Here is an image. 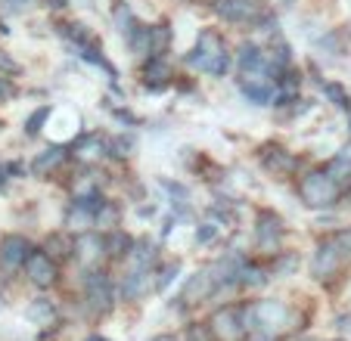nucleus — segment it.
I'll return each mask as SVG.
<instances>
[{"mask_svg":"<svg viewBox=\"0 0 351 341\" xmlns=\"http://www.w3.org/2000/svg\"><path fill=\"white\" fill-rule=\"evenodd\" d=\"M243 320H245V332L280 338L283 332L292 329V310L283 301H255L249 307H243Z\"/></svg>","mask_w":351,"mask_h":341,"instance_id":"nucleus-1","label":"nucleus"},{"mask_svg":"<svg viewBox=\"0 0 351 341\" xmlns=\"http://www.w3.org/2000/svg\"><path fill=\"white\" fill-rule=\"evenodd\" d=\"M186 62L199 72H208L215 78H224L227 68H230V53L224 47V38H221L215 28H206V31L199 34L196 47L186 53Z\"/></svg>","mask_w":351,"mask_h":341,"instance_id":"nucleus-2","label":"nucleus"},{"mask_svg":"<svg viewBox=\"0 0 351 341\" xmlns=\"http://www.w3.org/2000/svg\"><path fill=\"white\" fill-rule=\"evenodd\" d=\"M339 196H342V186H339V180L330 170H311V174L298 180V199L314 211L332 208L339 202Z\"/></svg>","mask_w":351,"mask_h":341,"instance_id":"nucleus-3","label":"nucleus"},{"mask_svg":"<svg viewBox=\"0 0 351 341\" xmlns=\"http://www.w3.org/2000/svg\"><path fill=\"white\" fill-rule=\"evenodd\" d=\"M208 329H212V335L218 341H239V338H245L243 307H221V310H215Z\"/></svg>","mask_w":351,"mask_h":341,"instance_id":"nucleus-4","label":"nucleus"},{"mask_svg":"<svg viewBox=\"0 0 351 341\" xmlns=\"http://www.w3.org/2000/svg\"><path fill=\"white\" fill-rule=\"evenodd\" d=\"M28 255H32V242L19 233H10V236L0 239V270L3 273H16L19 267H25Z\"/></svg>","mask_w":351,"mask_h":341,"instance_id":"nucleus-5","label":"nucleus"},{"mask_svg":"<svg viewBox=\"0 0 351 341\" xmlns=\"http://www.w3.org/2000/svg\"><path fill=\"white\" fill-rule=\"evenodd\" d=\"M342 261H345V255L339 251V245L332 239H324L311 257V276L314 279H332L342 270Z\"/></svg>","mask_w":351,"mask_h":341,"instance_id":"nucleus-6","label":"nucleus"},{"mask_svg":"<svg viewBox=\"0 0 351 341\" xmlns=\"http://www.w3.org/2000/svg\"><path fill=\"white\" fill-rule=\"evenodd\" d=\"M286 236V227H283V217L274 214V211H261L258 214V227H255V242H258L261 251H280V242Z\"/></svg>","mask_w":351,"mask_h":341,"instance_id":"nucleus-7","label":"nucleus"},{"mask_svg":"<svg viewBox=\"0 0 351 341\" xmlns=\"http://www.w3.org/2000/svg\"><path fill=\"white\" fill-rule=\"evenodd\" d=\"M25 276L38 289H50L56 282V261L47 255V251L32 249V255H28V261H25Z\"/></svg>","mask_w":351,"mask_h":341,"instance_id":"nucleus-8","label":"nucleus"},{"mask_svg":"<svg viewBox=\"0 0 351 341\" xmlns=\"http://www.w3.org/2000/svg\"><path fill=\"white\" fill-rule=\"evenodd\" d=\"M87 304H90L93 314H106L112 307V282H109V273L90 270V276H87Z\"/></svg>","mask_w":351,"mask_h":341,"instance_id":"nucleus-9","label":"nucleus"},{"mask_svg":"<svg viewBox=\"0 0 351 341\" xmlns=\"http://www.w3.org/2000/svg\"><path fill=\"white\" fill-rule=\"evenodd\" d=\"M215 13L227 22H258L261 0H215Z\"/></svg>","mask_w":351,"mask_h":341,"instance_id":"nucleus-10","label":"nucleus"},{"mask_svg":"<svg viewBox=\"0 0 351 341\" xmlns=\"http://www.w3.org/2000/svg\"><path fill=\"white\" fill-rule=\"evenodd\" d=\"M106 255V239L99 236V233H78L75 236V257H78L84 267H93L99 264V257Z\"/></svg>","mask_w":351,"mask_h":341,"instance_id":"nucleus-11","label":"nucleus"},{"mask_svg":"<svg viewBox=\"0 0 351 341\" xmlns=\"http://www.w3.org/2000/svg\"><path fill=\"white\" fill-rule=\"evenodd\" d=\"M218 289V282H215V276H212V267H202V270H196V273L186 279V286H184V301L186 304H196V301H206L212 292Z\"/></svg>","mask_w":351,"mask_h":341,"instance_id":"nucleus-12","label":"nucleus"},{"mask_svg":"<svg viewBox=\"0 0 351 341\" xmlns=\"http://www.w3.org/2000/svg\"><path fill=\"white\" fill-rule=\"evenodd\" d=\"M149 289H156L153 270L149 267H134L131 273L125 276V282H121V298H125V301H137V298H143Z\"/></svg>","mask_w":351,"mask_h":341,"instance_id":"nucleus-13","label":"nucleus"},{"mask_svg":"<svg viewBox=\"0 0 351 341\" xmlns=\"http://www.w3.org/2000/svg\"><path fill=\"white\" fill-rule=\"evenodd\" d=\"M171 78H174V68L165 56H149V60H146V66H143V87L146 90H153V93L162 90Z\"/></svg>","mask_w":351,"mask_h":341,"instance_id":"nucleus-14","label":"nucleus"},{"mask_svg":"<svg viewBox=\"0 0 351 341\" xmlns=\"http://www.w3.org/2000/svg\"><path fill=\"white\" fill-rule=\"evenodd\" d=\"M245 257L237 255V251H230V255H224L218 264H212V276L215 282H218V289L221 286H233V282H239V270H243Z\"/></svg>","mask_w":351,"mask_h":341,"instance_id":"nucleus-15","label":"nucleus"},{"mask_svg":"<svg viewBox=\"0 0 351 341\" xmlns=\"http://www.w3.org/2000/svg\"><path fill=\"white\" fill-rule=\"evenodd\" d=\"M66 146H50V149L38 152V158L32 162V174L34 177H50L56 168H60L62 162H66Z\"/></svg>","mask_w":351,"mask_h":341,"instance_id":"nucleus-16","label":"nucleus"},{"mask_svg":"<svg viewBox=\"0 0 351 341\" xmlns=\"http://www.w3.org/2000/svg\"><path fill=\"white\" fill-rule=\"evenodd\" d=\"M237 68H239V75H249V72L265 68V53H261V47L245 40V44L239 47V53H237Z\"/></svg>","mask_w":351,"mask_h":341,"instance_id":"nucleus-17","label":"nucleus"},{"mask_svg":"<svg viewBox=\"0 0 351 341\" xmlns=\"http://www.w3.org/2000/svg\"><path fill=\"white\" fill-rule=\"evenodd\" d=\"M72 149H75V155H81L84 162H97V158H103L109 152V143L99 137V134H87V137H81Z\"/></svg>","mask_w":351,"mask_h":341,"instance_id":"nucleus-18","label":"nucleus"},{"mask_svg":"<svg viewBox=\"0 0 351 341\" xmlns=\"http://www.w3.org/2000/svg\"><path fill=\"white\" fill-rule=\"evenodd\" d=\"M261 162H265V168L274 170V174H292V170H295V164H298L295 155H292V152H286L283 146H274V149H267Z\"/></svg>","mask_w":351,"mask_h":341,"instance_id":"nucleus-19","label":"nucleus"},{"mask_svg":"<svg viewBox=\"0 0 351 341\" xmlns=\"http://www.w3.org/2000/svg\"><path fill=\"white\" fill-rule=\"evenodd\" d=\"M66 227L72 233H87L93 227V211L84 208L78 199H72V205H69V211H66Z\"/></svg>","mask_w":351,"mask_h":341,"instance_id":"nucleus-20","label":"nucleus"},{"mask_svg":"<svg viewBox=\"0 0 351 341\" xmlns=\"http://www.w3.org/2000/svg\"><path fill=\"white\" fill-rule=\"evenodd\" d=\"M25 316L34 323V326H53L56 323V304L47 301V298H38V301L28 304Z\"/></svg>","mask_w":351,"mask_h":341,"instance_id":"nucleus-21","label":"nucleus"},{"mask_svg":"<svg viewBox=\"0 0 351 341\" xmlns=\"http://www.w3.org/2000/svg\"><path fill=\"white\" fill-rule=\"evenodd\" d=\"M156 242H149V239H134V249H131V264L134 267H153L156 264Z\"/></svg>","mask_w":351,"mask_h":341,"instance_id":"nucleus-22","label":"nucleus"},{"mask_svg":"<svg viewBox=\"0 0 351 341\" xmlns=\"http://www.w3.org/2000/svg\"><path fill=\"white\" fill-rule=\"evenodd\" d=\"M44 251L53 261H62V257H72L75 255V239H69L66 233H53V236L47 239V245H44Z\"/></svg>","mask_w":351,"mask_h":341,"instance_id":"nucleus-23","label":"nucleus"},{"mask_svg":"<svg viewBox=\"0 0 351 341\" xmlns=\"http://www.w3.org/2000/svg\"><path fill=\"white\" fill-rule=\"evenodd\" d=\"M171 47V28L162 25H149V56H165Z\"/></svg>","mask_w":351,"mask_h":341,"instance_id":"nucleus-24","label":"nucleus"},{"mask_svg":"<svg viewBox=\"0 0 351 341\" xmlns=\"http://www.w3.org/2000/svg\"><path fill=\"white\" fill-rule=\"evenodd\" d=\"M103 239H106V255L109 257H125V255H131V249H134V239L125 236L121 230H109Z\"/></svg>","mask_w":351,"mask_h":341,"instance_id":"nucleus-25","label":"nucleus"},{"mask_svg":"<svg viewBox=\"0 0 351 341\" xmlns=\"http://www.w3.org/2000/svg\"><path fill=\"white\" fill-rule=\"evenodd\" d=\"M267 282V270L258 267V264H243V270H239V286H245V289H261Z\"/></svg>","mask_w":351,"mask_h":341,"instance_id":"nucleus-26","label":"nucleus"},{"mask_svg":"<svg viewBox=\"0 0 351 341\" xmlns=\"http://www.w3.org/2000/svg\"><path fill=\"white\" fill-rule=\"evenodd\" d=\"M119 214H121L119 205H115V202H106L103 208L97 211V214H93V227H97V230H106V233L115 230V227H119Z\"/></svg>","mask_w":351,"mask_h":341,"instance_id":"nucleus-27","label":"nucleus"},{"mask_svg":"<svg viewBox=\"0 0 351 341\" xmlns=\"http://www.w3.org/2000/svg\"><path fill=\"white\" fill-rule=\"evenodd\" d=\"M326 170H330V174L339 180V184H342V180H348V177H351V146L339 152V155L332 158L330 164H326Z\"/></svg>","mask_w":351,"mask_h":341,"instance_id":"nucleus-28","label":"nucleus"},{"mask_svg":"<svg viewBox=\"0 0 351 341\" xmlns=\"http://www.w3.org/2000/svg\"><path fill=\"white\" fill-rule=\"evenodd\" d=\"M50 105H40V109H34L32 115H28V121H25V137H38L40 131H44V125H47V118H50Z\"/></svg>","mask_w":351,"mask_h":341,"instance_id":"nucleus-29","label":"nucleus"},{"mask_svg":"<svg viewBox=\"0 0 351 341\" xmlns=\"http://www.w3.org/2000/svg\"><path fill=\"white\" fill-rule=\"evenodd\" d=\"M115 25H119V31L125 34V38L137 28V19H134V13H131L128 3H119V10H115Z\"/></svg>","mask_w":351,"mask_h":341,"instance_id":"nucleus-30","label":"nucleus"},{"mask_svg":"<svg viewBox=\"0 0 351 341\" xmlns=\"http://www.w3.org/2000/svg\"><path fill=\"white\" fill-rule=\"evenodd\" d=\"M324 97H326V99H332V103H336L339 109H348V105H351L348 93H345L339 84H332V81H326V84H324Z\"/></svg>","mask_w":351,"mask_h":341,"instance_id":"nucleus-31","label":"nucleus"},{"mask_svg":"<svg viewBox=\"0 0 351 341\" xmlns=\"http://www.w3.org/2000/svg\"><path fill=\"white\" fill-rule=\"evenodd\" d=\"M178 273H180V264H178V261H174V264H165V267L159 270V279H156V289H159V292H165L168 286H171V282H174V276H178Z\"/></svg>","mask_w":351,"mask_h":341,"instance_id":"nucleus-32","label":"nucleus"},{"mask_svg":"<svg viewBox=\"0 0 351 341\" xmlns=\"http://www.w3.org/2000/svg\"><path fill=\"white\" fill-rule=\"evenodd\" d=\"M215 236H218V223L206 220V223H199L196 227V245H208Z\"/></svg>","mask_w":351,"mask_h":341,"instance_id":"nucleus-33","label":"nucleus"},{"mask_svg":"<svg viewBox=\"0 0 351 341\" xmlns=\"http://www.w3.org/2000/svg\"><path fill=\"white\" fill-rule=\"evenodd\" d=\"M131 149H134V137H115L112 143H109V152L119 155V158H128L131 155Z\"/></svg>","mask_w":351,"mask_h":341,"instance_id":"nucleus-34","label":"nucleus"},{"mask_svg":"<svg viewBox=\"0 0 351 341\" xmlns=\"http://www.w3.org/2000/svg\"><path fill=\"white\" fill-rule=\"evenodd\" d=\"M295 255H280L277 261H274V276H286L292 267H295Z\"/></svg>","mask_w":351,"mask_h":341,"instance_id":"nucleus-35","label":"nucleus"},{"mask_svg":"<svg viewBox=\"0 0 351 341\" xmlns=\"http://www.w3.org/2000/svg\"><path fill=\"white\" fill-rule=\"evenodd\" d=\"M28 7H32V0H0L3 13H25Z\"/></svg>","mask_w":351,"mask_h":341,"instance_id":"nucleus-36","label":"nucleus"},{"mask_svg":"<svg viewBox=\"0 0 351 341\" xmlns=\"http://www.w3.org/2000/svg\"><path fill=\"white\" fill-rule=\"evenodd\" d=\"M332 242H336V245H339V251H342V255L348 257V255H351V227H348V230H339L336 236H332Z\"/></svg>","mask_w":351,"mask_h":341,"instance_id":"nucleus-37","label":"nucleus"},{"mask_svg":"<svg viewBox=\"0 0 351 341\" xmlns=\"http://www.w3.org/2000/svg\"><path fill=\"white\" fill-rule=\"evenodd\" d=\"M320 50H330V53H339L342 50V40H339V31H330L326 38H320Z\"/></svg>","mask_w":351,"mask_h":341,"instance_id":"nucleus-38","label":"nucleus"},{"mask_svg":"<svg viewBox=\"0 0 351 341\" xmlns=\"http://www.w3.org/2000/svg\"><path fill=\"white\" fill-rule=\"evenodd\" d=\"M16 72H19V62H16L10 53L0 50V75H16Z\"/></svg>","mask_w":351,"mask_h":341,"instance_id":"nucleus-39","label":"nucleus"},{"mask_svg":"<svg viewBox=\"0 0 351 341\" xmlns=\"http://www.w3.org/2000/svg\"><path fill=\"white\" fill-rule=\"evenodd\" d=\"M186 338H190V341H218V338L212 335V329H208V326H193Z\"/></svg>","mask_w":351,"mask_h":341,"instance_id":"nucleus-40","label":"nucleus"},{"mask_svg":"<svg viewBox=\"0 0 351 341\" xmlns=\"http://www.w3.org/2000/svg\"><path fill=\"white\" fill-rule=\"evenodd\" d=\"M10 174H22V164H7V162H0V186H3V184H7V180H10Z\"/></svg>","mask_w":351,"mask_h":341,"instance_id":"nucleus-41","label":"nucleus"},{"mask_svg":"<svg viewBox=\"0 0 351 341\" xmlns=\"http://www.w3.org/2000/svg\"><path fill=\"white\" fill-rule=\"evenodd\" d=\"M162 186H165V190L171 192V196H178L180 202H186V196H190V192H186V186H180V184H171V180H162Z\"/></svg>","mask_w":351,"mask_h":341,"instance_id":"nucleus-42","label":"nucleus"},{"mask_svg":"<svg viewBox=\"0 0 351 341\" xmlns=\"http://www.w3.org/2000/svg\"><path fill=\"white\" fill-rule=\"evenodd\" d=\"M16 97V87L10 84L7 78H0V103H7V99H13Z\"/></svg>","mask_w":351,"mask_h":341,"instance_id":"nucleus-43","label":"nucleus"},{"mask_svg":"<svg viewBox=\"0 0 351 341\" xmlns=\"http://www.w3.org/2000/svg\"><path fill=\"white\" fill-rule=\"evenodd\" d=\"M336 326L342 329V332H351V316H345V314H342V316H336Z\"/></svg>","mask_w":351,"mask_h":341,"instance_id":"nucleus-44","label":"nucleus"},{"mask_svg":"<svg viewBox=\"0 0 351 341\" xmlns=\"http://www.w3.org/2000/svg\"><path fill=\"white\" fill-rule=\"evenodd\" d=\"M153 214H156L153 205H149V208H140V217H153Z\"/></svg>","mask_w":351,"mask_h":341,"instance_id":"nucleus-45","label":"nucleus"},{"mask_svg":"<svg viewBox=\"0 0 351 341\" xmlns=\"http://www.w3.org/2000/svg\"><path fill=\"white\" fill-rule=\"evenodd\" d=\"M153 341H174V338H171V335H156Z\"/></svg>","mask_w":351,"mask_h":341,"instance_id":"nucleus-46","label":"nucleus"},{"mask_svg":"<svg viewBox=\"0 0 351 341\" xmlns=\"http://www.w3.org/2000/svg\"><path fill=\"white\" fill-rule=\"evenodd\" d=\"M87 341H109V338H99V335H90V338H87Z\"/></svg>","mask_w":351,"mask_h":341,"instance_id":"nucleus-47","label":"nucleus"},{"mask_svg":"<svg viewBox=\"0 0 351 341\" xmlns=\"http://www.w3.org/2000/svg\"><path fill=\"white\" fill-rule=\"evenodd\" d=\"M345 112H348V131H351V105H348V109H345Z\"/></svg>","mask_w":351,"mask_h":341,"instance_id":"nucleus-48","label":"nucleus"},{"mask_svg":"<svg viewBox=\"0 0 351 341\" xmlns=\"http://www.w3.org/2000/svg\"><path fill=\"white\" fill-rule=\"evenodd\" d=\"M336 341H348V338H336Z\"/></svg>","mask_w":351,"mask_h":341,"instance_id":"nucleus-49","label":"nucleus"}]
</instances>
